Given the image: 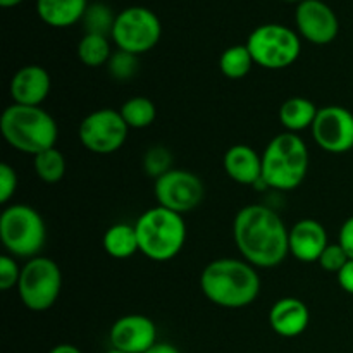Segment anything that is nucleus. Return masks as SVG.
Here are the masks:
<instances>
[{
  "label": "nucleus",
  "mask_w": 353,
  "mask_h": 353,
  "mask_svg": "<svg viewBox=\"0 0 353 353\" xmlns=\"http://www.w3.org/2000/svg\"><path fill=\"white\" fill-rule=\"evenodd\" d=\"M138 248L155 262L172 261L186 241V224L181 214L157 205L145 210L134 224Z\"/></svg>",
  "instance_id": "nucleus-5"
},
{
  "label": "nucleus",
  "mask_w": 353,
  "mask_h": 353,
  "mask_svg": "<svg viewBox=\"0 0 353 353\" xmlns=\"http://www.w3.org/2000/svg\"><path fill=\"white\" fill-rule=\"evenodd\" d=\"M17 190V174L7 162L0 164V203L6 205Z\"/></svg>",
  "instance_id": "nucleus-31"
},
{
  "label": "nucleus",
  "mask_w": 353,
  "mask_h": 353,
  "mask_svg": "<svg viewBox=\"0 0 353 353\" xmlns=\"http://www.w3.org/2000/svg\"><path fill=\"white\" fill-rule=\"evenodd\" d=\"M338 285L348 295H353V261H348L340 272L336 274Z\"/></svg>",
  "instance_id": "nucleus-33"
},
{
  "label": "nucleus",
  "mask_w": 353,
  "mask_h": 353,
  "mask_svg": "<svg viewBox=\"0 0 353 353\" xmlns=\"http://www.w3.org/2000/svg\"><path fill=\"white\" fill-rule=\"evenodd\" d=\"M161 21L155 12L147 7L134 6L117 14L110 37L119 50L140 55L152 50L161 40Z\"/></svg>",
  "instance_id": "nucleus-9"
},
{
  "label": "nucleus",
  "mask_w": 353,
  "mask_h": 353,
  "mask_svg": "<svg viewBox=\"0 0 353 353\" xmlns=\"http://www.w3.org/2000/svg\"><path fill=\"white\" fill-rule=\"evenodd\" d=\"M317 112L319 109L312 100L305 99V97H292L283 102L281 109H279V121L286 131L299 133L307 128H312Z\"/></svg>",
  "instance_id": "nucleus-20"
},
{
  "label": "nucleus",
  "mask_w": 353,
  "mask_h": 353,
  "mask_svg": "<svg viewBox=\"0 0 353 353\" xmlns=\"http://www.w3.org/2000/svg\"><path fill=\"white\" fill-rule=\"evenodd\" d=\"M338 243L341 245L348 259L353 261V216L341 224L340 233H338Z\"/></svg>",
  "instance_id": "nucleus-32"
},
{
  "label": "nucleus",
  "mask_w": 353,
  "mask_h": 353,
  "mask_svg": "<svg viewBox=\"0 0 353 353\" xmlns=\"http://www.w3.org/2000/svg\"><path fill=\"white\" fill-rule=\"evenodd\" d=\"M112 55L109 37L86 33L78 43V59L88 68H100L107 64Z\"/></svg>",
  "instance_id": "nucleus-23"
},
{
  "label": "nucleus",
  "mask_w": 353,
  "mask_h": 353,
  "mask_svg": "<svg viewBox=\"0 0 353 353\" xmlns=\"http://www.w3.org/2000/svg\"><path fill=\"white\" fill-rule=\"evenodd\" d=\"M21 278V269L17 265L16 257L9 254L0 255V290L9 292L10 288L17 286Z\"/></svg>",
  "instance_id": "nucleus-30"
},
{
  "label": "nucleus",
  "mask_w": 353,
  "mask_h": 353,
  "mask_svg": "<svg viewBox=\"0 0 353 353\" xmlns=\"http://www.w3.org/2000/svg\"><path fill=\"white\" fill-rule=\"evenodd\" d=\"M107 353H124V352H121V350H116V348H112V350H109Z\"/></svg>",
  "instance_id": "nucleus-38"
},
{
  "label": "nucleus",
  "mask_w": 353,
  "mask_h": 353,
  "mask_svg": "<svg viewBox=\"0 0 353 353\" xmlns=\"http://www.w3.org/2000/svg\"><path fill=\"white\" fill-rule=\"evenodd\" d=\"M283 2H296V3H300V2H303V0H283Z\"/></svg>",
  "instance_id": "nucleus-37"
},
{
  "label": "nucleus",
  "mask_w": 353,
  "mask_h": 353,
  "mask_svg": "<svg viewBox=\"0 0 353 353\" xmlns=\"http://www.w3.org/2000/svg\"><path fill=\"white\" fill-rule=\"evenodd\" d=\"M9 93L14 103L40 107L50 93V74L41 65H24L10 79Z\"/></svg>",
  "instance_id": "nucleus-15"
},
{
  "label": "nucleus",
  "mask_w": 353,
  "mask_h": 353,
  "mask_svg": "<svg viewBox=\"0 0 353 353\" xmlns=\"http://www.w3.org/2000/svg\"><path fill=\"white\" fill-rule=\"evenodd\" d=\"M245 45L250 50L255 64L272 71L290 68L302 50L299 34L288 26L276 23L255 28Z\"/></svg>",
  "instance_id": "nucleus-7"
},
{
  "label": "nucleus",
  "mask_w": 353,
  "mask_h": 353,
  "mask_svg": "<svg viewBox=\"0 0 353 353\" xmlns=\"http://www.w3.org/2000/svg\"><path fill=\"white\" fill-rule=\"evenodd\" d=\"M309 307L295 296L279 299L269 310V326L283 338H296L309 327Z\"/></svg>",
  "instance_id": "nucleus-17"
},
{
  "label": "nucleus",
  "mask_w": 353,
  "mask_h": 353,
  "mask_svg": "<svg viewBox=\"0 0 353 353\" xmlns=\"http://www.w3.org/2000/svg\"><path fill=\"white\" fill-rule=\"evenodd\" d=\"M114 21H116V16L103 3H93V6H90L86 9L85 17H83L86 33L103 34V37H109L112 33Z\"/></svg>",
  "instance_id": "nucleus-26"
},
{
  "label": "nucleus",
  "mask_w": 353,
  "mask_h": 353,
  "mask_svg": "<svg viewBox=\"0 0 353 353\" xmlns=\"http://www.w3.org/2000/svg\"><path fill=\"white\" fill-rule=\"evenodd\" d=\"M107 69L116 81H130L138 72V57L130 52L117 50L110 55Z\"/></svg>",
  "instance_id": "nucleus-28"
},
{
  "label": "nucleus",
  "mask_w": 353,
  "mask_h": 353,
  "mask_svg": "<svg viewBox=\"0 0 353 353\" xmlns=\"http://www.w3.org/2000/svg\"><path fill=\"white\" fill-rule=\"evenodd\" d=\"M154 193L157 203L172 212L185 214L202 203L205 188L202 179L185 169H171L155 179Z\"/></svg>",
  "instance_id": "nucleus-11"
},
{
  "label": "nucleus",
  "mask_w": 353,
  "mask_h": 353,
  "mask_svg": "<svg viewBox=\"0 0 353 353\" xmlns=\"http://www.w3.org/2000/svg\"><path fill=\"white\" fill-rule=\"evenodd\" d=\"M254 64L255 62L247 45H233V47L226 48L219 59L221 72L230 79L245 78L252 71Z\"/></svg>",
  "instance_id": "nucleus-24"
},
{
  "label": "nucleus",
  "mask_w": 353,
  "mask_h": 353,
  "mask_svg": "<svg viewBox=\"0 0 353 353\" xmlns=\"http://www.w3.org/2000/svg\"><path fill=\"white\" fill-rule=\"evenodd\" d=\"M47 240L43 217L30 205L16 203L3 209L0 216V241L7 254L17 259H33Z\"/></svg>",
  "instance_id": "nucleus-6"
},
{
  "label": "nucleus",
  "mask_w": 353,
  "mask_h": 353,
  "mask_svg": "<svg viewBox=\"0 0 353 353\" xmlns=\"http://www.w3.org/2000/svg\"><path fill=\"white\" fill-rule=\"evenodd\" d=\"M309 171V150L296 133L278 134L262 154V181L268 188L292 192L299 188Z\"/></svg>",
  "instance_id": "nucleus-4"
},
{
  "label": "nucleus",
  "mask_w": 353,
  "mask_h": 353,
  "mask_svg": "<svg viewBox=\"0 0 353 353\" xmlns=\"http://www.w3.org/2000/svg\"><path fill=\"white\" fill-rule=\"evenodd\" d=\"M233 238L243 261L254 268L272 269L290 254V231L276 210L261 203L236 214Z\"/></svg>",
  "instance_id": "nucleus-1"
},
{
  "label": "nucleus",
  "mask_w": 353,
  "mask_h": 353,
  "mask_svg": "<svg viewBox=\"0 0 353 353\" xmlns=\"http://www.w3.org/2000/svg\"><path fill=\"white\" fill-rule=\"evenodd\" d=\"M119 112L128 128H133V130H143V128L152 126L157 117L155 103L147 97H133V99L126 100L121 105Z\"/></svg>",
  "instance_id": "nucleus-22"
},
{
  "label": "nucleus",
  "mask_w": 353,
  "mask_h": 353,
  "mask_svg": "<svg viewBox=\"0 0 353 353\" xmlns=\"http://www.w3.org/2000/svg\"><path fill=\"white\" fill-rule=\"evenodd\" d=\"M62 274L55 261L48 257H33L21 268L17 293L26 309L33 312L48 310L61 295Z\"/></svg>",
  "instance_id": "nucleus-8"
},
{
  "label": "nucleus",
  "mask_w": 353,
  "mask_h": 353,
  "mask_svg": "<svg viewBox=\"0 0 353 353\" xmlns=\"http://www.w3.org/2000/svg\"><path fill=\"white\" fill-rule=\"evenodd\" d=\"M327 245L326 230L316 219H300L290 230V254L303 264L319 262Z\"/></svg>",
  "instance_id": "nucleus-16"
},
{
  "label": "nucleus",
  "mask_w": 353,
  "mask_h": 353,
  "mask_svg": "<svg viewBox=\"0 0 353 353\" xmlns=\"http://www.w3.org/2000/svg\"><path fill=\"white\" fill-rule=\"evenodd\" d=\"M21 2H23V0H0V6L6 7V9H9V7L19 6Z\"/></svg>",
  "instance_id": "nucleus-36"
},
{
  "label": "nucleus",
  "mask_w": 353,
  "mask_h": 353,
  "mask_svg": "<svg viewBox=\"0 0 353 353\" xmlns=\"http://www.w3.org/2000/svg\"><path fill=\"white\" fill-rule=\"evenodd\" d=\"M112 348L124 353H147L157 343L155 323L141 314L123 316L112 324L109 333Z\"/></svg>",
  "instance_id": "nucleus-14"
},
{
  "label": "nucleus",
  "mask_w": 353,
  "mask_h": 353,
  "mask_svg": "<svg viewBox=\"0 0 353 353\" xmlns=\"http://www.w3.org/2000/svg\"><path fill=\"white\" fill-rule=\"evenodd\" d=\"M147 353H181L171 343H155Z\"/></svg>",
  "instance_id": "nucleus-34"
},
{
  "label": "nucleus",
  "mask_w": 353,
  "mask_h": 353,
  "mask_svg": "<svg viewBox=\"0 0 353 353\" xmlns=\"http://www.w3.org/2000/svg\"><path fill=\"white\" fill-rule=\"evenodd\" d=\"M224 171L238 185L255 186L262 179V157L248 145H233L224 154Z\"/></svg>",
  "instance_id": "nucleus-18"
},
{
  "label": "nucleus",
  "mask_w": 353,
  "mask_h": 353,
  "mask_svg": "<svg viewBox=\"0 0 353 353\" xmlns=\"http://www.w3.org/2000/svg\"><path fill=\"white\" fill-rule=\"evenodd\" d=\"M48 353H83L79 350L78 347H74V345H69V343H62V345H57V347L52 348Z\"/></svg>",
  "instance_id": "nucleus-35"
},
{
  "label": "nucleus",
  "mask_w": 353,
  "mask_h": 353,
  "mask_svg": "<svg viewBox=\"0 0 353 353\" xmlns=\"http://www.w3.org/2000/svg\"><path fill=\"white\" fill-rule=\"evenodd\" d=\"M171 165H172L171 152H169L165 147H162V145L150 147L143 157V169H145V174H147L148 178H154V179L161 178L162 174L171 171Z\"/></svg>",
  "instance_id": "nucleus-27"
},
{
  "label": "nucleus",
  "mask_w": 353,
  "mask_h": 353,
  "mask_svg": "<svg viewBox=\"0 0 353 353\" xmlns=\"http://www.w3.org/2000/svg\"><path fill=\"white\" fill-rule=\"evenodd\" d=\"M33 165L38 178L48 185H55L65 174V159L55 147L34 155Z\"/></svg>",
  "instance_id": "nucleus-25"
},
{
  "label": "nucleus",
  "mask_w": 353,
  "mask_h": 353,
  "mask_svg": "<svg viewBox=\"0 0 353 353\" xmlns=\"http://www.w3.org/2000/svg\"><path fill=\"white\" fill-rule=\"evenodd\" d=\"M128 124L119 110L99 109L81 121L78 130L79 141L92 154L109 155L119 150L128 140Z\"/></svg>",
  "instance_id": "nucleus-10"
},
{
  "label": "nucleus",
  "mask_w": 353,
  "mask_h": 353,
  "mask_svg": "<svg viewBox=\"0 0 353 353\" xmlns=\"http://www.w3.org/2000/svg\"><path fill=\"white\" fill-rule=\"evenodd\" d=\"M295 23L300 37L314 45H327L338 37L340 23L327 3L323 0H303L296 6Z\"/></svg>",
  "instance_id": "nucleus-13"
},
{
  "label": "nucleus",
  "mask_w": 353,
  "mask_h": 353,
  "mask_svg": "<svg viewBox=\"0 0 353 353\" xmlns=\"http://www.w3.org/2000/svg\"><path fill=\"white\" fill-rule=\"evenodd\" d=\"M102 245L103 250L107 252V255H110V257L114 259H119V261L133 257V255L140 250V248H138V236L134 226L123 223L112 224V226L105 231Z\"/></svg>",
  "instance_id": "nucleus-21"
},
{
  "label": "nucleus",
  "mask_w": 353,
  "mask_h": 353,
  "mask_svg": "<svg viewBox=\"0 0 353 353\" xmlns=\"http://www.w3.org/2000/svg\"><path fill=\"white\" fill-rule=\"evenodd\" d=\"M200 288L214 305L223 309H243L257 300L262 281L254 265L247 261L217 259L203 268Z\"/></svg>",
  "instance_id": "nucleus-2"
},
{
  "label": "nucleus",
  "mask_w": 353,
  "mask_h": 353,
  "mask_svg": "<svg viewBox=\"0 0 353 353\" xmlns=\"http://www.w3.org/2000/svg\"><path fill=\"white\" fill-rule=\"evenodd\" d=\"M310 130L314 141L327 154H347L353 148V114L345 107H321Z\"/></svg>",
  "instance_id": "nucleus-12"
},
{
  "label": "nucleus",
  "mask_w": 353,
  "mask_h": 353,
  "mask_svg": "<svg viewBox=\"0 0 353 353\" xmlns=\"http://www.w3.org/2000/svg\"><path fill=\"white\" fill-rule=\"evenodd\" d=\"M2 137L14 150L38 155L55 147L59 128L54 117L41 107L12 103L0 117Z\"/></svg>",
  "instance_id": "nucleus-3"
},
{
  "label": "nucleus",
  "mask_w": 353,
  "mask_h": 353,
  "mask_svg": "<svg viewBox=\"0 0 353 353\" xmlns=\"http://www.w3.org/2000/svg\"><path fill=\"white\" fill-rule=\"evenodd\" d=\"M348 261H350V259L345 254V250L341 248L340 243H330L326 247V250L323 252V255L319 257V265L326 272H334V274H338Z\"/></svg>",
  "instance_id": "nucleus-29"
},
{
  "label": "nucleus",
  "mask_w": 353,
  "mask_h": 353,
  "mask_svg": "<svg viewBox=\"0 0 353 353\" xmlns=\"http://www.w3.org/2000/svg\"><path fill=\"white\" fill-rule=\"evenodd\" d=\"M86 0H37V12L52 28H68L85 17Z\"/></svg>",
  "instance_id": "nucleus-19"
}]
</instances>
